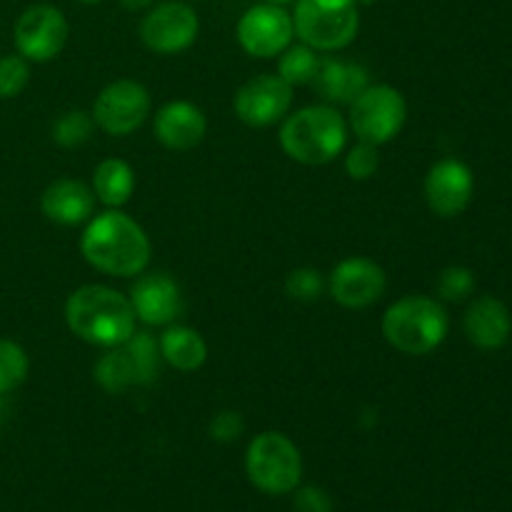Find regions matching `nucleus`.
Here are the masks:
<instances>
[{
    "mask_svg": "<svg viewBox=\"0 0 512 512\" xmlns=\"http://www.w3.org/2000/svg\"><path fill=\"white\" fill-rule=\"evenodd\" d=\"M153 133L163 148L185 153L203 143L208 133V118L190 100H170L155 113Z\"/></svg>",
    "mask_w": 512,
    "mask_h": 512,
    "instance_id": "obj_16",
    "label": "nucleus"
},
{
    "mask_svg": "<svg viewBox=\"0 0 512 512\" xmlns=\"http://www.w3.org/2000/svg\"><path fill=\"white\" fill-rule=\"evenodd\" d=\"M293 108V88L278 73H263L250 78L238 88L233 110L248 128H270L283 123Z\"/></svg>",
    "mask_w": 512,
    "mask_h": 512,
    "instance_id": "obj_12",
    "label": "nucleus"
},
{
    "mask_svg": "<svg viewBox=\"0 0 512 512\" xmlns=\"http://www.w3.org/2000/svg\"><path fill=\"white\" fill-rule=\"evenodd\" d=\"M295 38L318 53L345 50L360 30V5L355 0H295Z\"/></svg>",
    "mask_w": 512,
    "mask_h": 512,
    "instance_id": "obj_5",
    "label": "nucleus"
},
{
    "mask_svg": "<svg viewBox=\"0 0 512 512\" xmlns=\"http://www.w3.org/2000/svg\"><path fill=\"white\" fill-rule=\"evenodd\" d=\"M95 133V120L93 115L85 113V110H68V113L58 115L53 123V143L60 145L65 150L80 148V145L88 143Z\"/></svg>",
    "mask_w": 512,
    "mask_h": 512,
    "instance_id": "obj_24",
    "label": "nucleus"
},
{
    "mask_svg": "<svg viewBox=\"0 0 512 512\" xmlns=\"http://www.w3.org/2000/svg\"><path fill=\"white\" fill-rule=\"evenodd\" d=\"M428 208L438 218H458L465 213L475 193V178L470 165L458 158H443L430 165L423 183Z\"/></svg>",
    "mask_w": 512,
    "mask_h": 512,
    "instance_id": "obj_14",
    "label": "nucleus"
},
{
    "mask_svg": "<svg viewBox=\"0 0 512 512\" xmlns=\"http://www.w3.org/2000/svg\"><path fill=\"white\" fill-rule=\"evenodd\" d=\"M65 325L83 343L118 348L135 333V310L128 295L108 285H83L65 300Z\"/></svg>",
    "mask_w": 512,
    "mask_h": 512,
    "instance_id": "obj_2",
    "label": "nucleus"
},
{
    "mask_svg": "<svg viewBox=\"0 0 512 512\" xmlns=\"http://www.w3.org/2000/svg\"><path fill=\"white\" fill-rule=\"evenodd\" d=\"M158 348L160 358L180 373H195L208 360V343L198 330L188 325H168L158 338Z\"/></svg>",
    "mask_w": 512,
    "mask_h": 512,
    "instance_id": "obj_20",
    "label": "nucleus"
},
{
    "mask_svg": "<svg viewBox=\"0 0 512 512\" xmlns=\"http://www.w3.org/2000/svg\"><path fill=\"white\" fill-rule=\"evenodd\" d=\"M348 120L335 105L318 103L288 113L280 123V148L300 165H328L348 148Z\"/></svg>",
    "mask_w": 512,
    "mask_h": 512,
    "instance_id": "obj_3",
    "label": "nucleus"
},
{
    "mask_svg": "<svg viewBox=\"0 0 512 512\" xmlns=\"http://www.w3.org/2000/svg\"><path fill=\"white\" fill-rule=\"evenodd\" d=\"M263 3H275V5H288V3H295V0H263Z\"/></svg>",
    "mask_w": 512,
    "mask_h": 512,
    "instance_id": "obj_36",
    "label": "nucleus"
},
{
    "mask_svg": "<svg viewBox=\"0 0 512 512\" xmlns=\"http://www.w3.org/2000/svg\"><path fill=\"white\" fill-rule=\"evenodd\" d=\"M75 3H83V5H98V3H105V0H75Z\"/></svg>",
    "mask_w": 512,
    "mask_h": 512,
    "instance_id": "obj_37",
    "label": "nucleus"
},
{
    "mask_svg": "<svg viewBox=\"0 0 512 512\" xmlns=\"http://www.w3.org/2000/svg\"><path fill=\"white\" fill-rule=\"evenodd\" d=\"M348 130L370 145H385L400 135L408 120V100L388 83H370L350 103Z\"/></svg>",
    "mask_w": 512,
    "mask_h": 512,
    "instance_id": "obj_7",
    "label": "nucleus"
},
{
    "mask_svg": "<svg viewBox=\"0 0 512 512\" xmlns=\"http://www.w3.org/2000/svg\"><path fill=\"white\" fill-rule=\"evenodd\" d=\"M245 433V420L243 415L235 410H220L208 425V435L215 443H235L240 435Z\"/></svg>",
    "mask_w": 512,
    "mask_h": 512,
    "instance_id": "obj_31",
    "label": "nucleus"
},
{
    "mask_svg": "<svg viewBox=\"0 0 512 512\" xmlns=\"http://www.w3.org/2000/svg\"><path fill=\"white\" fill-rule=\"evenodd\" d=\"M200 18L188 0H163L145 10L140 20V43L158 55H178L198 40Z\"/></svg>",
    "mask_w": 512,
    "mask_h": 512,
    "instance_id": "obj_9",
    "label": "nucleus"
},
{
    "mask_svg": "<svg viewBox=\"0 0 512 512\" xmlns=\"http://www.w3.org/2000/svg\"><path fill=\"white\" fill-rule=\"evenodd\" d=\"M158 0H120V5H123L125 10H133V13H138V10H148L150 5H155Z\"/></svg>",
    "mask_w": 512,
    "mask_h": 512,
    "instance_id": "obj_33",
    "label": "nucleus"
},
{
    "mask_svg": "<svg viewBox=\"0 0 512 512\" xmlns=\"http://www.w3.org/2000/svg\"><path fill=\"white\" fill-rule=\"evenodd\" d=\"M128 298L135 318L150 328H168L185 310L183 290L168 273H140Z\"/></svg>",
    "mask_w": 512,
    "mask_h": 512,
    "instance_id": "obj_15",
    "label": "nucleus"
},
{
    "mask_svg": "<svg viewBox=\"0 0 512 512\" xmlns=\"http://www.w3.org/2000/svg\"><path fill=\"white\" fill-rule=\"evenodd\" d=\"M70 38L68 18L50 3H35L18 15L13 40L18 55L30 63H50L63 53Z\"/></svg>",
    "mask_w": 512,
    "mask_h": 512,
    "instance_id": "obj_10",
    "label": "nucleus"
},
{
    "mask_svg": "<svg viewBox=\"0 0 512 512\" xmlns=\"http://www.w3.org/2000/svg\"><path fill=\"white\" fill-rule=\"evenodd\" d=\"M125 348L133 355L135 368H138L140 375V385L155 383L160 373V360H163L160 358L158 340L150 333H138V330H135V333L125 340Z\"/></svg>",
    "mask_w": 512,
    "mask_h": 512,
    "instance_id": "obj_26",
    "label": "nucleus"
},
{
    "mask_svg": "<svg viewBox=\"0 0 512 512\" xmlns=\"http://www.w3.org/2000/svg\"><path fill=\"white\" fill-rule=\"evenodd\" d=\"M388 288L383 265L365 255L340 260L328 278V293L338 305L348 310H365L378 303Z\"/></svg>",
    "mask_w": 512,
    "mask_h": 512,
    "instance_id": "obj_13",
    "label": "nucleus"
},
{
    "mask_svg": "<svg viewBox=\"0 0 512 512\" xmlns=\"http://www.w3.org/2000/svg\"><path fill=\"white\" fill-rule=\"evenodd\" d=\"M465 338L480 350H498L510 340V308L495 295H483L468 305L463 315Z\"/></svg>",
    "mask_w": 512,
    "mask_h": 512,
    "instance_id": "obj_18",
    "label": "nucleus"
},
{
    "mask_svg": "<svg viewBox=\"0 0 512 512\" xmlns=\"http://www.w3.org/2000/svg\"><path fill=\"white\" fill-rule=\"evenodd\" d=\"M435 290H438V298L445 300V303H463L475 290L473 270L465 268V265H450L438 275Z\"/></svg>",
    "mask_w": 512,
    "mask_h": 512,
    "instance_id": "obj_27",
    "label": "nucleus"
},
{
    "mask_svg": "<svg viewBox=\"0 0 512 512\" xmlns=\"http://www.w3.org/2000/svg\"><path fill=\"white\" fill-rule=\"evenodd\" d=\"M295 512H333V498L325 493L318 485H305V488H295Z\"/></svg>",
    "mask_w": 512,
    "mask_h": 512,
    "instance_id": "obj_32",
    "label": "nucleus"
},
{
    "mask_svg": "<svg viewBox=\"0 0 512 512\" xmlns=\"http://www.w3.org/2000/svg\"><path fill=\"white\" fill-rule=\"evenodd\" d=\"M30 60L23 55L10 53L0 58V100H13L28 88Z\"/></svg>",
    "mask_w": 512,
    "mask_h": 512,
    "instance_id": "obj_29",
    "label": "nucleus"
},
{
    "mask_svg": "<svg viewBox=\"0 0 512 512\" xmlns=\"http://www.w3.org/2000/svg\"><path fill=\"white\" fill-rule=\"evenodd\" d=\"M368 85L370 73L365 65L333 58V55L320 58L318 75L313 80V88L330 105H350Z\"/></svg>",
    "mask_w": 512,
    "mask_h": 512,
    "instance_id": "obj_19",
    "label": "nucleus"
},
{
    "mask_svg": "<svg viewBox=\"0 0 512 512\" xmlns=\"http://www.w3.org/2000/svg\"><path fill=\"white\" fill-rule=\"evenodd\" d=\"M5 418H8V400H5V395H0V428H3Z\"/></svg>",
    "mask_w": 512,
    "mask_h": 512,
    "instance_id": "obj_34",
    "label": "nucleus"
},
{
    "mask_svg": "<svg viewBox=\"0 0 512 512\" xmlns=\"http://www.w3.org/2000/svg\"><path fill=\"white\" fill-rule=\"evenodd\" d=\"M320 58L323 55L318 50H313L310 45L298 43L285 48L278 55V75L290 85V88H298V85H313L315 75H318Z\"/></svg>",
    "mask_w": 512,
    "mask_h": 512,
    "instance_id": "obj_23",
    "label": "nucleus"
},
{
    "mask_svg": "<svg viewBox=\"0 0 512 512\" xmlns=\"http://www.w3.org/2000/svg\"><path fill=\"white\" fill-rule=\"evenodd\" d=\"M30 373V358L15 340L0 338V395H10L25 383Z\"/></svg>",
    "mask_w": 512,
    "mask_h": 512,
    "instance_id": "obj_25",
    "label": "nucleus"
},
{
    "mask_svg": "<svg viewBox=\"0 0 512 512\" xmlns=\"http://www.w3.org/2000/svg\"><path fill=\"white\" fill-rule=\"evenodd\" d=\"M325 290H328V280L315 268H298L285 278V293L298 303H315L323 298Z\"/></svg>",
    "mask_w": 512,
    "mask_h": 512,
    "instance_id": "obj_28",
    "label": "nucleus"
},
{
    "mask_svg": "<svg viewBox=\"0 0 512 512\" xmlns=\"http://www.w3.org/2000/svg\"><path fill=\"white\" fill-rule=\"evenodd\" d=\"M355 3H358L360 8H370V5H375V3H378V0H355Z\"/></svg>",
    "mask_w": 512,
    "mask_h": 512,
    "instance_id": "obj_35",
    "label": "nucleus"
},
{
    "mask_svg": "<svg viewBox=\"0 0 512 512\" xmlns=\"http://www.w3.org/2000/svg\"><path fill=\"white\" fill-rule=\"evenodd\" d=\"M235 38L240 48L260 60L278 58L295 40L293 13L285 5L263 3L245 10L235 25Z\"/></svg>",
    "mask_w": 512,
    "mask_h": 512,
    "instance_id": "obj_11",
    "label": "nucleus"
},
{
    "mask_svg": "<svg viewBox=\"0 0 512 512\" xmlns=\"http://www.w3.org/2000/svg\"><path fill=\"white\" fill-rule=\"evenodd\" d=\"M95 203L98 198H95L93 188L75 178L53 180L40 195V210L45 218L63 228L88 223L95 215Z\"/></svg>",
    "mask_w": 512,
    "mask_h": 512,
    "instance_id": "obj_17",
    "label": "nucleus"
},
{
    "mask_svg": "<svg viewBox=\"0 0 512 512\" xmlns=\"http://www.w3.org/2000/svg\"><path fill=\"white\" fill-rule=\"evenodd\" d=\"M90 188H93L98 203H103L105 208H123L135 193L133 165L120 158L100 160L98 168L93 170V185Z\"/></svg>",
    "mask_w": 512,
    "mask_h": 512,
    "instance_id": "obj_21",
    "label": "nucleus"
},
{
    "mask_svg": "<svg viewBox=\"0 0 512 512\" xmlns=\"http://www.w3.org/2000/svg\"><path fill=\"white\" fill-rule=\"evenodd\" d=\"M150 110H153V98L148 88L140 80L120 78L95 95L90 115L95 120V128L113 138H125L148 120Z\"/></svg>",
    "mask_w": 512,
    "mask_h": 512,
    "instance_id": "obj_8",
    "label": "nucleus"
},
{
    "mask_svg": "<svg viewBox=\"0 0 512 512\" xmlns=\"http://www.w3.org/2000/svg\"><path fill=\"white\" fill-rule=\"evenodd\" d=\"M245 475L265 495H290L303 480L300 448L278 430H265L245 450Z\"/></svg>",
    "mask_w": 512,
    "mask_h": 512,
    "instance_id": "obj_6",
    "label": "nucleus"
},
{
    "mask_svg": "<svg viewBox=\"0 0 512 512\" xmlns=\"http://www.w3.org/2000/svg\"><path fill=\"white\" fill-rule=\"evenodd\" d=\"M80 253L90 268L113 278H138L153 258V243L143 225L120 208L93 215L80 235Z\"/></svg>",
    "mask_w": 512,
    "mask_h": 512,
    "instance_id": "obj_1",
    "label": "nucleus"
},
{
    "mask_svg": "<svg viewBox=\"0 0 512 512\" xmlns=\"http://www.w3.org/2000/svg\"><path fill=\"white\" fill-rule=\"evenodd\" d=\"M380 168L378 145L358 140L353 148L345 150V173L353 180H370Z\"/></svg>",
    "mask_w": 512,
    "mask_h": 512,
    "instance_id": "obj_30",
    "label": "nucleus"
},
{
    "mask_svg": "<svg viewBox=\"0 0 512 512\" xmlns=\"http://www.w3.org/2000/svg\"><path fill=\"white\" fill-rule=\"evenodd\" d=\"M385 343L403 355H428L443 345L450 330V315L440 300L428 295H403L383 315Z\"/></svg>",
    "mask_w": 512,
    "mask_h": 512,
    "instance_id": "obj_4",
    "label": "nucleus"
},
{
    "mask_svg": "<svg viewBox=\"0 0 512 512\" xmlns=\"http://www.w3.org/2000/svg\"><path fill=\"white\" fill-rule=\"evenodd\" d=\"M93 380L108 395H125L130 388L140 385L138 368H135V360L125 348V343L118 348H108L95 360Z\"/></svg>",
    "mask_w": 512,
    "mask_h": 512,
    "instance_id": "obj_22",
    "label": "nucleus"
}]
</instances>
